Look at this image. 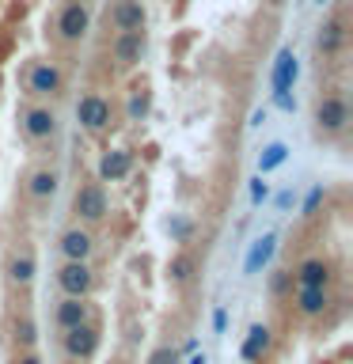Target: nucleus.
Returning <instances> with one entry per match:
<instances>
[{
    "mask_svg": "<svg viewBox=\"0 0 353 364\" xmlns=\"http://www.w3.org/2000/svg\"><path fill=\"white\" fill-rule=\"evenodd\" d=\"M148 110H152V91H148V84H133L130 87V107H125V118H130V122H144Z\"/></svg>",
    "mask_w": 353,
    "mask_h": 364,
    "instance_id": "nucleus-23",
    "label": "nucleus"
},
{
    "mask_svg": "<svg viewBox=\"0 0 353 364\" xmlns=\"http://www.w3.org/2000/svg\"><path fill=\"white\" fill-rule=\"evenodd\" d=\"M16 364H46V360H42V357H38V353H34V349H23L19 357H16Z\"/></svg>",
    "mask_w": 353,
    "mask_h": 364,
    "instance_id": "nucleus-34",
    "label": "nucleus"
},
{
    "mask_svg": "<svg viewBox=\"0 0 353 364\" xmlns=\"http://www.w3.org/2000/svg\"><path fill=\"white\" fill-rule=\"evenodd\" d=\"M213 330H216V334H224V330H228V311H224V307H216V311H213Z\"/></svg>",
    "mask_w": 353,
    "mask_h": 364,
    "instance_id": "nucleus-33",
    "label": "nucleus"
},
{
    "mask_svg": "<svg viewBox=\"0 0 353 364\" xmlns=\"http://www.w3.org/2000/svg\"><path fill=\"white\" fill-rule=\"evenodd\" d=\"M57 289L65 296H91L95 273H91L88 262H61V269H57Z\"/></svg>",
    "mask_w": 353,
    "mask_h": 364,
    "instance_id": "nucleus-9",
    "label": "nucleus"
},
{
    "mask_svg": "<svg viewBox=\"0 0 353 364\" xmlns=\"http://www.w3.org/2000/svg\"><path fill=\"white\" fill-rule=\"evenodd\" d=\"M144 364H179V349L175 346H159V349L148 353Z\"/></svg>",
    "mask_w": 353,
    "mask_h": 364,
    "instance_id": "nucleus-29",
    "label": "nucleus"
},
{
    "mask_svg": "<svg viewBox=\"0 0 353 364\" xmlns=\"http://www.w3.org/2000/svg\"><path fill=\"white\" fill-rule=\"evenodd\" d=\"M266 4H270V8H281V4H285V0H266Z\"/></svg>",
    "mask_w": 353,
    "mask_h": 364,
    "instance_id": "nucleus-37",
    "label": "nucleus"
},
{
    "mask_svg": "<svg viewBox=\"0 0 353 364\" xmlns=\"http://www.w3.org/2000/svg\"><path fill=\"white\" fill-rule=\"evenodd\" d=\"M91 318V304H88V296H65L61 304L53 307V323L68 330V326H80V323H88Z\"/></svg>",
    "mask_w": 353,
    "mask_h": 364,
    "instance_id": "nucleus-17",
    "label": "nucleus"
},
{
    "mask_svg": "<svg viewBox=\"0 0 353 364\" xmlns=\"http://www.w3.org/2000/svg\"><path fill=\"white\" fill-rule=\"evenodd\" d=\"M323 198H327V190H323V186H312V193H307L304 205H300V216H307V220H312V216L319 213V205H323Z\"/></svg>",
    "mask_w": 353,
    "mask_h": 364,
    "instance_id": "nucleus-28",
    "label": "nucleus"
},
{
    "mask_svg": "<svg viewBox=\"0 0 353 364\" xmlns=\"http://www.w3.org/2000/svg\"><path fill=\"white\" fill-rule=\"evenodd\" d=\"M312 125H315V136H323V141H330V136H342L349 125V102L342 95H319L315 99V110H312Z\"/></svg>",
    "mask_w": 353,
    "mask_h": 364,
    "instance_id": "nucleus-1",
    "label": "nucleus"
},
{
    "mask_svg": "<svg viewBox=\"0 0 353 364\" xmlns=\"http://www.w3.org/2000/svg\"><path fill=\"white\" fill-rule=\"evenodd\" d=\"M194 273H198V258H194L190 250H179V255L167 262V277L175 281V284H190Z\"/></svg>",
    "mask_w": 353,
    "mask_h": 364,
    "instance_id": "nucleus-22",
    "label": "nucleus"
},
{
    "mask_svg": "<svg viewBox=\"0 0 353 364\" xmlns=\"http://www.w3.org/2000/svg\"><path fill=\"white\" fill-rule=\"evenodd\" d=\"M167 235L175 239V243H186V239L194 235V224L186 220V216H171V220H167Z\"/></svg>",
    "mask_w": 353,
    "mask_h": 364,
    "instance_id": "nucleus-27",
    "label": "nucleus"
},
{
    "mask_svg": "<svg viewBox=\"0 0 353 364\" xmlns=\"http://www.w3.org/2000/svg\"><path fill=\"white\" fill-rule=\"evenodd\" d=\"M293 201H296V193H293V190H281L278 198H273V205H278V213H289V209H293Z\"/></svg>",
    "mask_w": 353,
    "mask_h": 364,
    "instance_id": "nucleus-32",
    "label": "nucleus"
},
{
    "mask_svg": "<svg viewBox=\"0 0 353 364\" xmlns=\"http://www.w3.org/2000/svg\"><path fill=\"white\" fill-rule=\"evenodd\" d=\"M57 250H61L65 262H91V255H95V239H91V232L84 224H73V228L61 232V239H57Z\"/></svg>",
    "mask_w": 353,
    "mask_h": 364,
    "instance_id": "nucleus-10",
    "label": "nucleus"
},
{
    "mask_svg": "<svg viewBox=\"0 0 353 364\" xmlns=\"http://www.w3.org/2000/svg\"><path fill=\"white\" fill-rule=\"evenodd\" d=\"M148 53V34L144 31H118L110 42V61L114 68H122V73H130V68H137L144 61Z\"/></svg>",
    "mask_w": 353,
    "mask_h": 364,
    "instance_id": "nucleus-4",
    "label": "nucleus"
},
{
    "mask_svg": "<svg viewBox=\"0 0 353 364\" xmlns=\"http://www.w3.org/2000/svg\"><path fill=\"white\" fill-rule=\"evenodd\" d=\"M293 304H296V311H300L304 318H319L330 307V292L327 289H296Z\"/></svg>",
    "mask_w": 353,
    "mask_h": 364,
    "instance_id": "nucleus-21",
    "label": "nucleus"
},
{
    "mask_svg": "<svg viewBox=\"0 0 353 364\" xmlns=\"http://www.w3.org/2000/svg\"><path fill=\"white\" fill-rule=\"evenodd\" d=\"M346 38H349V31H346V19H342V16H327L323 23H319L315 50L323 53V57H338L342 50H346Z\"/></svg>",
    "mask_w": 353,
    "mask_h": 364,
    "instance_id": "nucleus-12",
    "label": "nucleus"
},
{
    "mask_svg": "<svg viewBox=\"0 0 353 364\" xmlns=\"http://www.w3.org/2000/svg\"><path fill=\"white\" fill-rule=\"evenodd\" d=\"M27 91L34 99H57L65 91V73L53 61H34L27 73Z\"/></svg>",
    "mask_w": 353,
    "mask_h": 364,
    "instance_id": "nucleus-6",
    "label": "nucleus"
},
{
    "mask_svg": "<svg viewBox=\"0 0 353 364\" xmlns=\"http://www.w3.org/2000/svg\"><path fill=\"white\" fill-rule=\"evenodd\" d=\"M293 292V269H273L270 273V296L273 300H285Z\"/></svg>",
    "mask_w": 353,
    "mask_h": 364,
    "instance_id": "nucleus-26",
    "label": "nucleus"
},
{
    "mask_svg": "<svg viewBox=\"0 0 353 364\" xmlns=\"http://www.w3.org/2000/svg\"><path fill=\"white\" fill-rule=\"evenodd\" d=\"M330 277H334V269H330L327 258H304L300 266L293 269L296 289H327Z\"/></svg>",
    "mask_w": 353,
    "mask_h": 364,
    "instance_id": "nucleus-13",
    "label": "nucleus"
},
{
    "mask_svg": "<svg viewBox=\"0 0 353 364\" xmlns=\"http://www.w3.org/2000/svg\"><path fill=\"white\" fill-rule=\"evenodd\" d=\"M23 133H27V141H50L57 133V110L50 102H34V107L23 110Z\"/></svg>",
    "mask_w": 353,
    "mask_h": 364,
    "instance_id": "nucleus-8",
    "label": "nucleus"
},
{
    "mask_svg": "<svg viewBox=\"0 0 353 364\" xmlns=\"http://www.w3.org/2000/svg\"><path fill=\"white\" fill-rule=\"evenodd\" d=\"M11 341H16V349H19V353L38 346V326H34V318H31V315L16 318V326H11Z\"/></svg>",
    "mask_w": 353,
    "mask_h": 364,
    "instance_id": "nucleus-25",
    "label": "nucleus"
},
{
    "mask_svg": "<svg viewBox=\"0 0 353 364\" xmlns=\"http://www.w3.org/2000/svg\"><path fill=\"white\" fill-rule=\"evenodd\" d=\"M266 198H270V186L262 182V175H255L251 178V205H262Z\"/></svg>",
    "mask_w": 353,
    "mask_h": 364,
    "instance_id": "nucleus-30",
    "label": "nucleus"
},
{
    "mask_svg": "<svg viewBox=\"0 0 353 364\" xmlns=\"http://www.w3.org/2000/svg\"><path fill=\"white\" fill-rule=\"evenodd\" d=\"M266 114H270L266 107H262V110H255V114H251V125H262V122H266Z\"/></svg>",
    "mask_w": 353,
    "mask_h": 364,
    "instance_id": "nucleus-35",
    "label": "nucleus"
},
{
    "mask_svg": "<svg viewBox=\"0 0 353 364\" xmlns=\"http://www.w3.org/2000/svg\"><path fill=\"white\" fill-rule=\"evenodd\" d=\"M319 4H330V0H319Z\"/></svg>",
    "mask_w": 353,
    "mask_h": 364,
    "instance_id": "nucleus-39",
    "label": "nucleus"
},
{
    "mask_svg": "<svg viewBox=\"0 0 353 364\" xmlns=\"http://www.w3.org/2000/svg\"><path fill=\"white\" fill-rule=\"evenodd\" d=\"M107 19H110L114 31H144V23H148L144 0H114Z\"/></svg>",
    "mask_w": 353,
    "mask_h": 364,
    "instance_id": "nucleus-11",
    "label": "nucleus"
},
{
    "mask_svg": "<svg viewBox=\"0 0 353 364\" xmlns=\"http://www.w3.org/2000/svg\"><path fill=\"white\" fill-rule=\"evenodd\" d=\"M34 273H38V262H34L31 250H19V255L8 258V281L16 284V289H31Z\"/></svg>",
    "mask_w": 353,
    "mask_h": 364,
    "instance_id": "nucleus-20",
    "label": "nucleus"
},
{
    "mask_svg": "<svg viewBox=\"0 0 353 364\" xmlns=\"http://www.w3.org/2000/svg\"><path fill=\"white\" fill-rule=\"evenodd\" d=\"M53 27H57V38L68 42V46L80 42V38H88V31H91V8L88 4H61Z\"/></svg>",
    "mask_w": 353,
    "mask_h": 364,
    "instance_id": "nucleus-5",
    "label": "nucleus"
},
{
    "mask_svg": "<svg viewBox=\"0 0 353 364\" xmlns=\"http://www.w3.org/2000/svg\"><path fill=\"white\" fill-rule=\"evenodd\" d=\"M285 159H289V144H285V141H270V144L258 152V175H270V171H278Z\"/></svg>",
    "mask_w": 353,
    "mask_h": 364,
    "instance_id": "nucleus-24",
    "label": "nucleus"
},
{
    "mask_svg": "<svg viewBox=\"0 0 353 364\" xmlns=\"http://www.w3.org/2000/svg\"><path fill=\"white\" fill-rule=\"evenodd\" d=\"M270 349H273V330L266 323H255V326L247 330L243 346H239V357H243L247 364H262Z\"/></svg>",
    "mask_w": 353,
    "mask_h": 364,
    "instance_id": "nucleus-16",
    "label": "nucleus"
},
{
    "mask_svg": "<svg viewBox=\"0 0 353 364\" xmlns=\"http://www.w3.org/2000/svg\"><path fill=\"white\" fill-rule=\"evenodd\" d=\"M133 171V152L130 148H107L99 156V182H122Z\"/></svg>",
    "mask_w": 353,
    "mask_h": 364,
    "instance_id": "nucleus-15",
    "label": "nucleus"
},
{
    "mask_svg": "<svg viewBox=\"0 0 353 364\" xmlns=\"http://www.w3.org/2000/svg\"><path fill=\"white\" fill-rule=\"evenodd\" d=\"M273 250H278V235H273V232H266L262 239H255V243H251V250H247V258H243V277H258V273L270 266Z\"/></svg>",
    "mask_w": 353,
    "mask_h": 364,
    "instance_id": "nucleus-18",
    "label": "nucleus"
},
{
    "mask_svg": "<svg viewBox=\"0 0 353 364\" xmlns=\"http://www.w3.org/2000/svg\"><path fill=\"white\" fill-rule=\"evenodd\" d=\"M65 4H88V0H65Z\"/></svg>",
    "mask_w": 353,
    "mask_h": 364,
    "instance_id": "nucleus-38",
    "label": "nucleus"
},
{
    "mask_svg": "<svg viewBox=\"0 0 353 364\" xmlns=\"http://www.w3.org/2000/svg\"><path fill=\"white\" fill-rule=\"evenodd\" d=\"M296 76H300V61H296L293 46H285V50H278V57H273V73H270L273 95H278V91H293Z\"/></svg>",
    "mask_w": 353,
    "mask_h": 364,
    "instance_id": "nucleus-14",
    "label": "nucleus"
},
{
    "mask_svg": "<svg viewBox=\"0 0 353 364\" xmlns=\"http://www.w3.org/2000/svg\"><path fill=\"white\" fill-rule=\"evenodd\" d=\"M273 107H278V110H285V114H293V110H296V99H293V91H278V95H273Z\"/></svg>",
    "mask_w": 353,
    "mask_h": 364,
    "instance_id": "nucleus-31",
    "label": "nucleus"
},
{
    "mask_svg": "<svg viewBox=\"0 0 353 364\" xmlns=\"http://www.w3.org/2000/svg\"><path fill=\"white\" fill-rule=\"evenodd\" d=\"M61 349H65V357H73V360H91L99 349V326L91 323V318L80 326H68L61 334Z\"/></svg>",
    "mask_w": 353,
    "mask_h": 364,
    "instance_id": "nucleus-7",
    "label": "nucleus"
},
{
    "mask_svg": "<svg viewBox=\"0 0 353 364\" xmlns=\"http://www.w3.org/2000/svg\"><path fill=\"white\" fill-rule=\"evenodd\" d=\"M57 186H61V175L53 167H34L27 175V198H34V201H50Z\"/></svg>",
    "mask_w": 353,
    "mask_h": 364,
    "instance_id": "nucleus-19",
    "label": "nucleus"
},
{
    "mask_svg": "<svg viewBox=\"0 0 353 364\" xmlns=\"http://www.w3.org/2000/svg\"><path fill=\"white\" fill-rule=\"evenodd\" d=\"M76 122H80V129L91 133V136L107 133V129H110V122H114L110 99H107V95H99V91H84V95L76 99Z\"/></svg>",
    "mask_w": 353,
    "mask_h": 364,
    "instance_id": "nucleus-3",
    "label": "nucleus"
},
{
    "mask_svg": "<svg viewBox=\"0 0 353 364\" xmlns=\"http://www.w3.org/2000/svg\"><path fill=\"white\" fill-rule=\"evenodd\" d=\"M107 213H110V198H107V190H102V182H80L76 193H73V216L80 224H102L107 220Z\"/></svg>",
    "mask_w": 353,
    "mask_h": 364,
    "instance_id": "nucleus-2",
    "label": "nucleus"
},
{
    "mask_svg": "<svg viewBox=\"0 0 353 364\" xmlns=\"http://www.w3.org/2000/svg\"><path fill=\"white\" fill-rule=\"evenodd\" d=\"M186 364H209V360H205V353H194V357H190Z\"/></svg>",
    "mask_w": 353,
    "mask_h": 364,
    "instance_id": "nucleus-36",
    "label": "nucleus"
}]
</instances>
